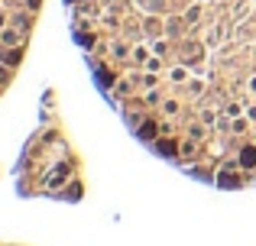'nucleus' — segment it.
<instances>
[{"mask_svg": "<svg viewBox=\"0 0 256 246\" xmlns=\"http://www.w3.org/2000/svg\"><path fill=\"white\" fill-rule=\"evenodd\" d=\"M10 26V10H0V29H6Z\"/></svg>", "mask_w": 256, "mask_h": 246, "instance_id": "31", "label": "nucleus"}, {"mask_svg": "<svg viewBox=\"0 0 256 246\" xmlns=\"http://www.w3.org/2000/svg\"><path fill=\"white\" fill-rule=\"evenodd\" d=\"M140 84H143V88H156L159 84V71H146V75L140 78Z\"/></svg>", "mask_w": 256, "mask_h": 246, "instance_id": "26", "label": "nucleus"}, {"mask_svg": "<svg viewBox=\"0 0 256 246\" xmlns=\"http://www.w3.org/2000/svg\"><path fill=\"white\" fill-rule=\"evenodd\" d=\"M72 3H78V0H72Z\"/></svg>", "mask_w": 256, "mask_h": 246, "instance_id": "36", "label": "nucleus"}, {"mask_svg": "<svg viewBox=\"0 0 256 246\" xmlns=\"http://www.w3.org/2000/svg\"><path fill=\"white\" fill-rule=\"evenodd\" d=\"M98 3H100V6H117L120 0H98Z\"/></svg>", "mask_w": 256, "mask_h": 246, "instance_id": "35", "label": "nucleus"}, {"mask_svg": "<svg viewBox=\"0 0 256 246\" xmlns=\"http://www.w3.org/2000/svg\"><path fill=\"white\" fill-rule=\"evenodd\" d=\"M250 126H253V123H250V117L244 114V117H237V120H230V133H246Z\"/></svg>", "mask_w": 256, "mask_h": 246, "instance_id": "22", "label": "nucleus"}, {"mask_svg": "<svg viewBox=\"0 0 256 246\" xmlns=\"http://www.w3.org/2000/svg\"><path fill=\"white\" fill-rule=\"evenodd\" d=\"M143 32H146V36H152V39L166 36V23H162V19H156V16H146L143 19Z\"/></svg>", "mask_w": 256, "mask_h": 246, "instance_id": "9", "label": "nucleus"}, {"mask_svg": "<svg viewBox=\"0 0 256 246\" xmlns=\"http://www.w3.org/2000/svg\"><path fill=\"white\" fill-rule=\"evenodd\" d=\"M10 65H4V62H0V88H6V84H10Z\"/></svg>", "mask_w": 256, "mask_h": 246, "instance_id": "27", "label": "nucleus"}, {"mask_svg": "<svg viewBox=\"0 0 256 246\" xmlns=\"http://www.w3.org/2000/svg\"><path fill=\"white\" fill-rule=\"evenodd\" d=\"M68 175H72V162H58V169H52L49 178H46V188H49V191L62 188V185L68 182Z\"/></svg>", "mask_w": 256, "mask_h": 246, "instance_id": "2", "label": "nucleus"}, {"mask_svg": "<svg viewBox=\"0 0 256 246\" xmlns=\"http://www.w3.org/2000/svg\"><path fill=\"white\" fill-rule=\"evenodd\" d=\"M237 165H240V169H256V143H253V146H244V149H240Z\"/></svg>", "mask_w": 256, "mask_h": 246, "instance_id": "8", "label": "nucleus"}, {"mask_svg": "<svg viewBox=\"0 0 256 246\" xmlns=\"http://www.w3.org/2000/svg\"><path fill=\"white\" fill-rule=\"evenodd\" d=\"M10 23L16 26V29L30 32V29H32V10H30V13H10Z\"/></svg>", "mask_w": 256, "mask_h": 246, "instance_id": "12", "label": "nucleus"}, {"mask_svg": "<svg viewBox=\"0 0 256 246\" xmlns=\"http://www.w3.org/2000/svg\"><path fill=\"white\" fill-rule=\"evenodd\" d=\"M198 120L208 126V130H214V126H220V120H224V114H220V110H214V107H204L198 114Z\"/></svg>", "mask_w": 256, "mask_h": 246, "instance_id": "7", "label": "nucleus"}, {"mask_svg": "<svg viewBox=\"0 0 256 246\" xmlns=\"http://www.w3.org/2000/svg\"><path fill=\"white\" fill-rule=\"evenodd\" d=\"M220 114H224L227 120H237V117H244V114H246V110H244V101H240V97H237V101L224 104V110H220Z\"/></svg>", "mask_w": 256, "mask_h": 246, "instance_id": "15", "label": "nucleus"}, {"mask_svg": "<svg viewBox=\"0 0 256 246\" xmlns=\"http://www.w3.org/2000/svg\"><path fill=\"white\" fill-rule=\"evenodd\" d=\"M126 94H133V81L130 78H120V81L114 84V97H126Z\"/></svg>", "mask_w": 256, "mask_h": 246, "instance_id": "19", "label": "nucleus"}, {"mask_svg": "<svg viewBox=\"0 0 256 246\" xmlns=\"http://www.w3.org/2000/svg\"><path fill=\"white\" fill-rule=\"evenodd\" d=\"M98 81L104 84L107 91H114V84H117V81H114V71H104V68H98Z\"/></svg>", "mask_w": 256, "mask_h": 246, "instance_id": "24", "label": "nucleus"}, {"mask_svg": "<svg viewBox=\"0 0 256 246\" xmlns=\"http://www.w3.org/2000/svg\"><path fill=\"white\" fill-rule=\"evenodd\" d=\"M26 6H30V10H39V6H42V0H26Z\"/></svg>", "mask_w": 256, "mask_h": 246, "instance_id": "34", "label": "nucleus"}, {"mask_svg": "<svg viewBox=\"0 0 256 246\" xmlns=\"http://www.w3.org/2000/svg\"><path fill=\"white\" fill-rule=\"evenodd\" d=\"M78 42H82L84 49H91V45L98 42V39H94V32H78Z\"/></svg>", "mask_w": 256, "mask_h": 246, "instance_id": "29", "label": "nucleus"}, {"mask_svg": "<svg viewBox=\"0 0 256 246\" xmlns=\"http://www.w3.org/2000/svg\"><path fill=\"white\" fill-rule=\"evenodd\" d=\"M82 191H84V188H82V185H78V182H72V185H68V198H78V195H82Z\"/></svg>", "mask_w": 256, "mask_h": 246, "instance_id": "30", "label": "nucleus"}, {"mask_svg": "<svg viewBox=\"0 0 256 246\" xmlns=\"http://www.w3.org/2000/svg\"><path fill=\"white\" fill-rule=\"evenodd\" d=\"M143 68H146V71H159V75H162V58H159V55H156V58H150Z\"/></svg>", "mask_w": 256, "mask_h": 246, "instance_id": "28", "label": "nucleus"}, {"mask_svg": "<svg viewBox=\"0 0 256 246\" xmlns=\"http://www.w3.org/2000/svg\"><path fill=\"white\" fill-rule=\"evenodd\" d=\"M110 52H114L117 58H124V62H130V52H133V49H126L124 42H114V45H110Z\"/></svg>", "mask_w": 256, "mask_h": 246, "instance_id": "25", "label": "nucleus"}, {"mask_svg": "<svg viewBox=\"0 0 256 246\" xmlns=\"http://www.w3.org/2000/svg\"><path fill=\"white\" fill-rule=\"evenodd\" d=\"M234 169H240V165L237 162H227L224 165V172L218 175V185H220V188H234V185H240V178L234 175Z\"/></svg>", "mask_w": 256, "mask_h": 246, "instance_id": "4", "label": "nucleus"}, {"mask_svg": "<svg viewBox=\"0 0 256 246\" xmlns=\"http://www.w3.org/2000/svg\"><path fill=\"white\" fill-rule=\"evenodd\" d=\"M198 146H201V143H198V139H192V136H185V139H182V146H178V156H182V159H192V156H194V152H198Z\"/></svg>", "mask_w": 256, "mask_h": 246, "instance_id": "16", "label": "nucleus"}, {"mask_svg": "<svg viewBox=\"0 0 256 246\" xmlns=\"http://www.w3.org/2000/svg\"><path fill=\"white\" fill-rule=\"evenodd\" d=\"M246 117H250V123L256 126V104H250V107H246Z\"/></svg>", "mask_w": 256, "mask_h": 246, "instance_id": "32", "label": "nucleus"}, {"mask_svg": "<svg viewBox=\"0 0 256 246\" xmlns=\"http://www.w3.org/2000/svg\"><path fill=\"white\" fill-rule=\"evenodd\" d=\"M166 78H169L172 88H178V84H188V81H192V71H188V65H172V68L166 71Z\"/></svg>", "mask_w": 256, "mask_h": 246, "instance_id": "3", "label": "nucleus"}, {"mask_svg": "<svg viewBox=\"0 0 256 246\" xmlns=\"http://www.w3.org/2000/svg\"><path fill=\"white\" fill-rule=\"evenodd\" d=\"M182 29H188V23H185V16H182V13H175V16L166 19V36H169V39H178Z\"/></svg>", "mask_w": 256, "mask_h": 246, "instance_id": "5", "label": "nucleus"}, {"mask_svg": "<svg viewBox=\"0 0 256 246\" xmlns=\"http://www.w3.org/2000/svg\"><path fill=\"white\" fill-rule=\"evenodd\" d=\"M150 49H152V55H159V58H169V42H166L162 36H156V39H152V45H150Z\"/></svg>", "mask_w": 256, "mask_h": 246, "instance_id": "18", "label": "nucleus"}, {"mask_svg": "<svg viewBox=\"0 0 256 246\" xmlns=\"http://www.w3.org/2000/svg\"><path fill=\"white\" fill-rule=\"evenodd\" d=\"M150 52L152 49H146V45H133V52H130V62H126V65H146V62H150Z\"/></svg>", "mask_w": 256, "mask_h": 246, "instance_id": "13", "label": "nucleus"}, {"mask_svg": "<svg viewBox=\"0 0 256 246\" xmlns=\"http://www.w3.org/2000/svg\"><path fill=\"white\" fill-rule=\"evenodd\" d=\"M185 136H192V139H198V143H204L208 139V126L204 123H185Z\"/></svg>", "mask_w": 256, "mask_h": 246, "instance_id": "14", "label": "nucleus"}, {"mask_svg": "<svg viewBox=\"0 0 256 246\" xmlns=\"http://www.w3.org/2000/svg\"><path fill=\"white\" fill-rule=\"evenodd\" d=\"M201 10H204V6H201V3H192V6H188L185 13H182V16H185V23H188V26H194V23H198V19H201Z\"/></svg>", "mask_w": 256, "mask_h": 246, "instance_id": "20", "label": "nucleus"}, {"mask_svg": "<svg viewBox=\"0 0 256 246\" xmlns=\"http://www.w3.org/2000/svg\"><path fill=\"white\" fill-rule=\"evenodd\" d=\"M246 91H250V94H253V97H256V75H253V78H250V81H246Z\"/></svg>", "mask_w": 256, "mask_h": 246, "instance_id": "33", "label": "nucleus"}, {"mask_svg": "<svg viewBox=\"0 0 256 246\" xmlns=\"http://www.w3.org/2000/svg\"><path fill=\"white\" fill-rule=\"evenodd\" d=\"M159 114H162L166 120H175V117H182V101H178V97H166L162 107H159Z\"/></svg>", "mask_w": 256, "mask_h": 246, "instance_id": "6", "label": "nucleus"}, {"mask_svg": "<svg viewBox=\"0 0 256 246\" xmlns=\"http://www.w3.org/2000/svg\"><path fill=\"white\" fill-rule=\"evenodd\" d=\"M178 146H182V139H159L156 149L162 152V156H178Z\"/></svg>", "mask_w": 256, "mask_h": 246, "instance_id": "17", "label": "nucleus"}, {"mask_svg": "<svg viewBox=\"0 0 256 246\" xmlns=\"http://www.w3.org/2000/svg\"><path fill=\"white\" fill-rule=\"evenodd\" d=\"M220 39H224V23H218V26H214V29L204 36V42H208V45H218Z\"/></svg>", "mask_w": 256, "mask_h": 246, "instance_id": "23", "label": "nucleus"}, {"mask_svg": "<svg viewBox=\"0 0 256 246\" xmlns=\"http://www.w3.org/2000/svg\"><path fill=\"white\" fill-rule=\"evenodd\" d=\"M162 101H166V94L159 88H146V94H143V104L150 110H156V107H162Z\"/></svg>", "mask_w": 256, "mask_h": 246, "instance_id": "10", "label": "nucleus"}, {"mask_svg": "<svg viewBox=\"0 0 256 246\" xmlns=\"http://www.w3.org/2000/svg\"><path fill=\"white\" fill-rule=\"evenodd\" d=\"M136 136L140 139H156L159 136V123L156 120H143V123L136 126Z\"/></svg>", "mask_w": 256, "mask_h": 246, "instance_id": "11", "label": "nucleus"}, {"mask_svg": "<svg viewBox=\"0 0 256 246\" xmlns=\"http://www.w3.org/2000/svg\"><path fill=\"white\" fill-rule=\"evenodd\" d=\"M201 94H204V84L192 78V81L185 84V97H188V101H194V97H201Z\"/></svg>", "mask_w": 256, "mask_h": 246, "instance_id": "21", "label": "nucleus"}, {"mask_svg": "<svg viewBox=\"0 0 256 246\" xmlns=\"http://www.w3.org/2000/svg\"><path fill=\"white\" fill-rule=\"evenodd\" d=\"M0 45L4 49H20V45H26V32L10 23L6 29H0Z\"/></svg>", "mask_w": 256, "mask_h": 246, "instance_id": "1", "label": "nucleus"}]
</instances>
